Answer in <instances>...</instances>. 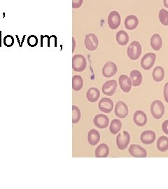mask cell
I'll use <instances>...</instances> for the list:
<instances>
[{"label": "cell", "mask_w": 168, "mask_h": 189, "mask_svg": "<svg viewBox=\"0 0 168 189\" xmlns=\"http://www.w3.org/2000/svg\"><path fill=\"white\" fill-rule=\"evenodd\" d=\"M151 46L154 51H159L162 46V38L158 34H154L151 39Z\"/></svg>", "instance_id": "cell-19"}, {"label": "cell", "mask_w": 168, "mask_h": 189, "mask_svg": "<svg viewBox=\"0 0 168 189\" xmlns=\"http://www.w3.org/2000/svg\"><path fill=\"white\" fill-rule=\"evenodd\" d=\"M1 32L0 31V47L1 46Z\"/></svg>", "instance_id": "cell-37"}, {"label": "cell", "mask_w": 168, "mask_h": 189, "mask_svg": "<svg viewBox=\"0 0 168 189\" xmlns=\"http://www.w3.org/2000/svg\"><path fill=\"white\" fill-rule=\"evenodd\" d=\"M88 140L89 144L92 146H95L100 140V135L97 130L92 129L88 132Z\"/></svg>", "instance_id": "cell-22"}, {"label": "cell", "mask_w": 168, "mask_h": 189, "mask_svg": "<svg viewBox=\"0 0 168 189\" xmlns=\"http://www.w3.org/2000/svg\"><path fill=\"white\" fill-rule=\"evenodd\" d=\"M72 43H73V47H72V52L74 51L75 49V46H76V42H75V39L74 38H72Z\"/></svg>", "instance_id": "cell-35"}, {"label": "cell", "mask_w": 168, "mask_h": 189, "mask_svg": "<svg viewBox=\"0 0 168 189\" xmlns=\"http://www.w3.org/2000/svg\"><path fill=\"white\" fill-rule=\"evenodd\" d=\"M121 15L117 11H111L108 16V25L111 30H116L121 25Z\"/></svg>", "instance_id": "cell-7"}, {"label": "cell", "mask_w": 168, "mask_h": 189, "mask_svg": "<svg viewBox=\"0 0 168 189\" xmlns=\"http://www.w3.org/2000/svg\"><path fill=\"white\" fill-rule=\"evenodd\" d=\"M151 112L156 119H160L165 113V106L160 100H155L151 105Z\"/></svg>", "instance_id": "cell-3"}, {"label": "cell", "mask_w": 168, "mask_h": 189, "mask_svg": "<svg viewBox=\"0 0 168 189\" xmlns=\"http://www.w3.org/2000/svg\"><path fill=\"white\" fill-rule=\"evenodd\" d=\"M162 129L166 135H168V120H166L163 122L162 125Z\"/></svg>", "instance_id": "cell-34"}, {"label": "cell", "mask_w": 168, "mask_h": 189, "mask_svg": "<svg viewBox=\"0 0 168 189\" xmlns=\"http://www.w3.org/2000/svg\"><path fill=\"white\" fill-rule=\"evenodd\" d=\"M163 94L165 99L166 102L168 103V82L165 83L164 87V90H163Z\"/></svg>", "instance_id": "cell-33"}, {"label": "cell", "mask_w": 168, "mask_h": 189, "mask_svg": "<svg viewBox=\"0 0 168 189\" xmlns=\"http://www.w3.org/2000/svg\"><path fill=\"white\" fill-rule=\"evenodd\" d=\"M130 79L132 81V85L133 86L137 87L142 84V75L141 72L138 70H133L130 73Z\"/></svg>", "instance_id": "cell-18"}, {"label": "cell", "mask_w": 168, "mask_h": 189, "mask_svg": "<svg viewBox=\"0 0 168 189\" xmlns=\"http://www.w3.org/2000/svg\"><path fill=\"white\" fill-rule=\"evenodd\" d=\"M27 44L30 47H35L38 44V38L35 35H31L27 39Z\"/></svg>", "instance_id": "cell-31"}, {"label": "cell", "mask_w": 168, "mask_h": 189, "mask_svg": "<svg viewBox=\"0 0 168 189\" xmlns=\"http://www.w3.org/2000/svg\"><path fill=\"white\" fill-rule=\"evenodd\" d=\"M100 96V92L96 88H90L87 91L86 97L89 102H96Z\"/></svg>", "instance_id": "cell-20"}, {"label": "cell", "mask_w": 168, "mask_h": 189, "mask_svg": "<svg viewBox=\"0 0 168 189\" xmlns=\"http://www.w3.org/2000/svg\"><path fill=\"white\" fill-rule=\"evenodd\" d=\"M156 140V133L152 130H146L141 135V141L144 144H151Z\"/></svg>", "instance_id": "cell-16"}, {"label": "cell", "mask_w": 168, "mask_h": 189, "mask_svg": "<svg viewBox=\"0 0 168 189\" xmlns=\"http://www.w3.org/2000/svg\"><path fill=\"white\" fill-rule=\"evenodd\" d=\"M156 60V55L153 53H148L145 54L141 60L142 67L144 70L151 69Z\"/></svg>", "instance_id": "cell-5"}, {"label": "cell", "mask_w": 168, "mask_h": 189, "mask_svg": "<svg viewBox=\"0 0 168 189\" xmlns=\"http://www.w3.org/2000/svg\"><path fill=\"white\" fill-rule=\"evenodd\" d=\"M83 86V80L79 75L74 76L72 78V88L74 90H80Z\"/></svg>", "instance_id": "cell-26"}, {"label": "cell", "mask_w": 168, "mask_h": 189, "mask_svg": "<svg viewBox=\"0 0 168 189\" xmlns=\"http://www.w3.org/2000/svg\"><path fill=\"white\" fill-rule=\"evenodd\" d=\"M122 128V123L119 119H114L111 121L110 125V132L112 133V135H116L118 134Z\"/></svg>", "instance_id": "cell-27"}, {"label": "cell", "mask_w": 168, "mask_h": 189, "mask_svg": "<svg viewBox=\"0 0 168 189\" xmlns=\"http://www.w3.org/2000/svg\"><path fill=\"white\" fill-rule=\"evenodd\" d=\"M138 25L139 20L137 17L134 15H128L125 20V26L129 30H133L136 29Z\"/></svg>", "instance_id": "cell-17"}, {"label": "cell", "mask_w": 168, "mask_h": 189, "mask_svg": "<svg viewBox=\"0 0 168 189\" xmlns=\"http://www.w3.org/2000/svg\"><path fill=\"white\" fill-rule=\"evenodd\" d=\"M163 4L164 6L168 8V0H163Z\"/></svg>", "instance_id": "cell-36"}, {"label": "cell", "mask_w": 168, "mask_h": 189, "mask_svg": "<svg viewBox=\"0 0 168 189\" xmlns=\"http://www.w3.org/2000/svg\"><path fill=\"white\" fill-rule=\"evenodd\" d=\"M109 148L106 144H101L95 150V156L97 158H106L109 156Z\"/></svg>", "instance_id": "cell-21"}, {"label": "cell", "mask_w": 168, "mask_h": 189, "mask_svg": "<svg viewBox=\"0 0 168 189\" xmlns=\"http://www.w3.org/2000/svg\"><path fill=\"white\" fill-rule=\"evenodd\" d=\"M93 123L97 128L104 129L107 128L109 123V119L106 115L98 114L94 118Z\"/></svg>", "instance_id": "cell-13"}, {"label": "cell", "mask_w": 168, "mask_h": 189, "mask_svg": "<svg viewBox=\"0 0 168 189\" xmlns=\"http://www.w3.org/2000/svg\"><path fill=\"white\" fill-rule=\"evenodd\" d=\"M4 44L7 47H11L14 44V39L11 35H6L3 39Z\"/></svg>", "instance_id": "cell-30"}, {"label": "cell", "mask_w": 168, "mask_h": 189, "mask_svg": "<svg viewBox=\"0 0 168 189\" xmlns=\"http://www.w3.org/2000/svg\"><path fill=\"white\" fill-rule=\"evenodd\" d=\"M129 153L133 157L146 158L147 156V152L146 149L137 144H132L129 148Z\"/></svg>", "instance_id": "cell-10"}, {"label": "cell", "mask_w": 168, "mask_h": 189, "mask_svg": "<svg viewBox=\"0 0 168 189\" xmlns=\"http://www.w3.org/2000/svg\"><path fill=\"white\" fill-rule=\"evenodd\" d=\"M115 113L118 118H126L128 114V107L126 103L122 101H119L116 103V107H115Z\"/></svg>", "instance_id": "cell-11"}, {"label": "cell", "mask_w": 168, "mask_h": 189, "mask_svg": "<svg viewBox=\"0 0 168 189\" xmlns=\"http://www.w3.org/2000/svg\"><path fill=\"white\" fill-rule=\"evenodd\" d=\"M159 20L164 26H168V11L164 8L159 12Z\"/></svg>", "instance_id": "cell-28"}, {"label": "cell", "mask_w": 168, "mask_h": 189, "mask_svg": "<svg viewBox=\"0 0 168 189\" xmlns=\"http://www.w3.org/2000/svg\"><path fill=\"white\" fill-rule=\"evenodd\" d=\"M99 41L97 37L94 34H88L85 38V46L88 51H92L97 49Z\"/></svg>", "instance_id": "cell-6"}, {"label": "cell", "mask_w": 168, "mask_h": 189, "mask_svg": "<svg viewBox=\"0 0 168 189\" xmlns=\"http://www.w3.org/2000/svg\"><path fill=\"white\" fill-rule=\"evenodd\" d=\"M133 120L135 123L138 126H144L147 123V116L146 113L141 110H138L135 113L133 116Z\"/></svg>", "instance_id": "cell-15"}, {"label": "cell", "mask_w": 168, "mask_h": 189, "mask_svg": "<svg viewBox=\"0 0 168 189\" xmlns=\"http://www.w3.org/2000/svg\"><path fill=\"white\" fill-rule=\"evenodd\" d=\"M119 85L120 87H121V90H122L123 92H130V90H131L132 88V81L130 78L126 75H121L119 76Z\"/></svg>", "instance_id": "cell-14"}, {"label": "cell", "mask_w": 168, "mask_h": 189, "mask_svg": "<svg viewBox=\"0 0 168 189\" xmlns=\"http://www.w3.org/2000/svg\"><path fill=\"white\" fill-rule=\"evenodd\" d=\"M117 81L116 80L107 81L102 85V92L106 95L112 96L117 90Z\"/></svg>", "instance_id": "cell-8"}, {"label": "cell", "mask_w": 168, "mask_h": 189, "mask_svg": "<svg viewBox=\"0 0 168 189\" xmlns=\"http://www.w3.org/2000/svg\"><path fill=\"white\" fill-rule=\"evenodd\" d=\"M152 76H153V79L155 81H162L165 77L164 69L160 66H157L156 67H155V69H153V73H152Z\"/></svg>", "instance_id": "cell-24"}, {"label": "cell", "mask_w": 168, "mask_h": 189, "mask_svg": "<svg viewBox=\"0 0 168 189\" xmlns=\"http://www.w3.org/2000/svg\"><path fill=\"white\" fill-rule=\"evenodd\" d=\"M81 119V111L80 109L76 106H72V123L76 124Z\"/></svg>", "instance_id": "cell-29"}, {"label": "cell", "mask_w": 168, "mask_h": 189, "mask_svg": "<svg viewBox=\"0 0 168 189\" xmlns=\"http://www.w3.org/2000/svg\"><path fill=\"white\" fill-rule=\"evenodd\" d=\"M142 54V46L140 42H132L128 48V56L132 60H137Z\"/></svg>", "instance_id": "cell-2"}, {"label": "cell", "mask_w": 168, "mask_h": 189, "mask_svg": "<svg viewBox=\"0 0 168 189\" xmlns=\"http://www.w3.org/2000/svg\"><path fill=\"white\" fill-rule=\"evenodd\" d=\"M116 42L121 46H126L129 42V36L124 30H120L116 34Z\"/></svg>", "instance_id": "cell-23"}, {"label": "cell", "mask_w": 168, "mask_h": 189, "mask_svg": "<svg viewBox=\"0 0 168 189\" xmlns=\"http://www.w3.org/2000/svg\"><path fill=\"white\" fill-rule=\"evenodd\" d=\"M87 67L86 59L83 55H75L72 58V68L75 72H83Z\"/></svg>", "instance_id": "cell-1"}, {"label": "cell", "mask_w": 168, "mask_h": 189, "mask_svg": "<svg viewBox=\"0 0 168 189\" xmlns=\"http://www.w3.org/2000/svg\"><path fill=\"white\" fill-rule=\"evenodd\" d=\"M157 148L159 151L162 152L168 150V137L166 136L159 137L157 142Z\"/></svg>", "instance_id": "cell-25"}, {"label": "cell", "mask_w": 168, "mask_h": 189, "mask_svg": "<svg viewBox=\"0 0 168 189\" xmlns=\"http://www.w3.org/2000/svg\"><path fill=\"white\" fill-rule=\"evenodd\" d=\"M130 136L127 131H123L118 135L116 137V144L120 150H124L130 143Z\"/></svg>", "instance_id": "cell-4"}, {"label": "cell", "mask_w": 168, "mask_h": 189, "mask_svg": "<svg viewBox=\"0 0 168 189\" xmlns=\"http://www.w3.org/2000/svg\"><path fill=\"white\" fill-rule=\"evenodd\" d=\"M114 108V102L111 99L104 97L99 102V109L104 113H110Z\"/></svg>", "instance_id": "cell-12"}, {"label": "cell", "mask_w": 168, "mask_h": 189, "mask_svg": "<svg viewBox=\"0 0 168 189\" xmlns=\"http://www.w3.org/2000/svg\"><path fill=\"white\" fill-rule=\"evenodd\" d=\"M118 67L113 62H108L102 69V74L104 77L110 78L117 73Z\"/></svg>", "instance_id": "cell-9"}, {"label": "cell", "mask_w": 168, "mask_h": 189, "mask_svg": "<svg viewBox=\"0 0 168 189\" xmlns=\"http://www.w3.org/2000/svg\"><path fill=\"white\" fill-rule=\"evenodd\" d=\"M83 0H72V8H78L82 6Z\"/></svg>", "instance_id": "cell-32"}]
</instances>
